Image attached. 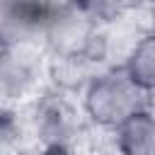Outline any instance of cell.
<instances>
[{
  "mask_svg": "<svg viewBox=\"0 0 155 155\" xmlns=\"http://www.w3.org/2000/svg\"><path fill=\"white\" fill-rule=\"evenodd\" d=\"M116 143L124 155H155V116L138 109L116 126Z\"/></svg>",
  "mask_w": 155,
  "mask_h": 155,
  "instance_id": "3",
  "label": "cell"
},
{
  "mask_svg": "<svg viewBox=\"0 0 155 155\" xmlns=\"http://www.w3.org/2000/svg\"><path fill=\"white\" fill-rule=\"evenodd\" d=\"M65 2H75V5H78V2H80V0H65Z\"/></svg>",
  "mask_w": 155,
  "mask_h": 155,
  "instance_id": "7",
  "label": "cell"
},
{
  "mask_svg": "<svg viewBox=\"0 0 155 155\" xmlns=\"http://www.w3.org/2000/svg\"><path fill=\"white\" fill-rule=\"evenodd\" d=\"M124 73L143 92L155 90V34L143 36L133 46V51H131V56L126 61Z\"/></svg>",
  "mask_w": 155,
  "mask_h": 155,
  "instance_id": "5",
  "label": "cell"
},
{
  "mask_svg": "<svg viewBox=\"0 0 155 155\" xmlns=\"http://www.w3.org/2000/svg\"><path fill=\"white\" fill-rule=\"evenodd\" d=\"M85 107L97 124L116 128L131 114L143 109V90L136 87L126 73L99 75L90 80Z\"/></svg>",
  "mask_w": 155,
  "mask_h": 155,
  "instance_id": "1",
  "label": "cell"
},
{
  "mask_svg": "<svg viewBox=\"0 0 155 155\" xmlns=\"http://www.w3.org/2000/svg\"><path fill=\"white\" fill-rule=\"evenodd\" d=\"M34 80V70L29 63L15 53V48L0 51V97L2 99H17L22 97Z\"/></svg>",
  "mask_w": 155,
  "mask_h": 155,
  "instance_id": "4",
  "label": "cell"
},
{
  "mask_svg": "<svg viewBox=\"0 0 155 155\" xmlns=\"http://www.w3.org/2000/svg\"><path fill=\"white\" fill-rule=\"evenodd\" d=\"M51 10L46 0H0V48H17L44 34Z\"/></svg>",
  "mask_w": 155,
  "mask_h": 155,
  "instance_id": "2",
  "label": "cell"
},
{
  "mask_svg": "<svg viewBox=\"0 0 155 155\" xmlns=\"http://www.w3.org/2000/svg\"><path fill=\"white\" fill-rule=\"evenodd\" d=\"M138 0H80V5L85 7V12L90 17H99V19H114L121 17L126 10H131Z\"/></svg>",
  "mask_w": 155,
  "mask_h": 155,
  "instance_id": "6",
  "label": "cell"
}]
</instances>
